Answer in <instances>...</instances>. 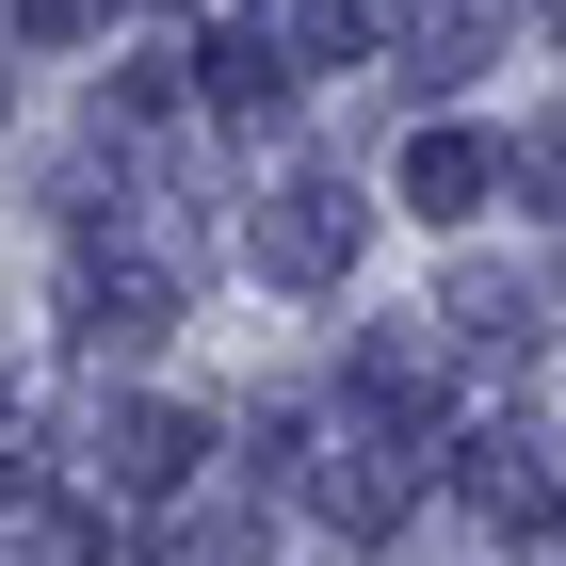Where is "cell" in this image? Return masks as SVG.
I'll return each mask as SVG.
<instances>
[{
  "instance_id": "6da1fadb",
  "label": "cell",
  "mask_w": 566,
  "mask_h": 566,
  "mask_svg": "<svg viewBox=\"0 0 566 566\" xmlns=\"http://www.w3.org/2000/svg\"><path fill=\"white\" fill-rule=\"evenodd\" d=\"M243 243H260V275H292V292H324V275L356 260V195H340V178H275Z\"/></svg>"
},
{
  "instance_id": "7a4b0ae2",
  "label": "cell",
  "mask_w": 566,
  "mask_h": 566,
  "mask_svg": "<svg viewBox=\"0 0 566 566\" xmlns=\"http://www.w3.org/2000/svg\"><path fill=\"white\" fill-rule=\"evenodd\" d=\"M97 485H130V502H178V485H195V421H178V405H130V421L97 437Z\"/></svg>"
},
{
  "instance_id": "3957f363",
  "label": "cell",
  "mask_w": 566,
  "mask_h": 566,
  "mask_svg": "<svg viewBox=\"0 0 566 566\" xmlns=\"http://www.w3.org/2000/svg\"><path fill=\"white\" fill-rule=\"evenodd\" d=\"M146 340H163V275H146V260H97L82 275V356H146Z\"/></svg>"
},
{
  "instance_id": "277c9868",
  "label": "cell",
  "mask_w": 566,
  "mask_h": 566,
  "mask_svg": "<svg viewBox=\"0 0 566 566\" xmlns=\"http://www.w3.org/2000/svg\"><path fill=\"white\" fill-rule=\"evenodd\" d=\"M405 211H421V227L485 211V146H470V130H421V146H405Z\"/></svg>"
},
{
  "instance_id": "5b68a950",
  "label": "cell",
  "mask_w": 566,
  "mask_h": 566,
  "mask_svg": "<svg viewBox=\"0 0 566 566\" xmlns=\"http://www.w3.org/2000/svg\"><path fill=\"white\" fill-rule=\"evenodd\" d=\"M485 518H551V470H534V437H470V470H453Z\"/></svg>"
},
{
  "instance_id": "8992f818",
  "label": "cell",
  "mask_w": 566,
  "mask_h": 566,
  "mask_svg": "<svg viewBox=\"0 0 566 566\" xmlns=\"http://www.w3.org/2000/svg\"><path fill=\"white\" fill-rule=\"evenodd\" d=\"M211 97L227 114H275V33H211Z\"/></svg>"
},
{
  "instance_id": "52a82bcc",
  "label": "cell",
  "mask_w": 566,
  "mask_h": 566,
  "mask_svg": "<svg viewBox=\"0 0 566 566\" xmlns=\"http://www.w3.org/2000/svg\"><path fill=\"white\" fill-rule=\"evenodd\" d=\"M82 17H97V0H17V33H82Z\"/></svg>"
}]
</instances>
